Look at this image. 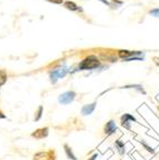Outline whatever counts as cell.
I'll return each instance as SVG.
<instances>
[{"label": "cell", "mask_w": 159, "mask_h": 160, "mask_svg": "<svg viewBox=\"0 0 159 160\" xmlns=\"http://www.w3.org/2000/svg\"><path fill=\"white\" fill-rule=\"evenodd\" d=\"M75 96H76V93H75L74 91H67V92H64V93H62L59 95L58 102L61 104L67 105V104H70L71 102L74 101Z\"/></svg>", "instance_id": "7a4b0ae2"}, {"label": "cell", "mask_w": 159, "mask_h": 160, "mask_svg": "<svg viewBox=\"0 0 159 160\" xmlns=\"http://www.w3.org/2000/svg\"><path fill=\"white\" fill-rule=\"evenodd\" d=\"M64 151H65V153H66V156H67V158H68V159L78 160L76 156H75L74 153H73V151H72V148H71L68 145H64Z\"/></svg>", "instance_id": "ba28073f"}, {"label": "cell", "mask_w": 159, "mask_h": 160, "mask_svg": "<svg viewBox=\"0 0 159 160\" xmlns=\"http://www.w3.org/2000/svg\"><path fill=\"white\" fill-rule=\"evenodd\" d=\"M46 1H49V2H52V4H55V5H62V4H64L63 0H46Z\"/></svg>", "instance_id": "ac0fdd59"}, {"label": "cell", "mask_w": 159, "mask_h": 160, "mask_svg": "<svg viewBox=\"0 0 159 160\" xmlns=\"http://www.w3.org/2000/svg\"><path fill=\"white\" fill-rule=\"evenodd\" d=\"M140 143H141V145H144V149H146V150H147L148 152H150V153H154V152H155V151H154V149H152L151 147H149V145H147V143H146V142H144V141H140Z\"/></svg>", "instance_id": "2e32d148"}, {"label": "cell", "mask_w": 159, "mask_h": 160, "mask_svg": "<svg viewBox=\"0 0 159 160\" xmlns=\"http://www.w3.org/2000/svg\"><path fill=\"white\" fill-rule=\"evenodd\" d=\"M123 121H128V122H130V121L137 122L136 118H134L133 116H131V114H129V113H126V114H123V116H121V122H123Z\"/></svg>", "instance_id": "8fae6325"}, {"label": "cell", "mask_w": 159, "mask_h": 160, "mask_svg": "<svg viewBox=\"0 0 159 160\" xmlns=\"http://www.w3.org/2000/svg\"><path fill=\"white\" fill-rule=\"evenodd\" d=\"M95 105H96V102H93L91 104L84 105L81 110L82 116H90V114H92L93 111H94V109H95Z\"/></svg>", "instance_id": "8992f818"}, {"label": "cell", "mask_w": 159, "mask_h": 160, "mask_svg": "<svg viewBox=\"0 0 159 160\" xmlns=\"http://www.w3.org/2000/svg\"><path fill=\"white\" fill-rule=\"evenodd\" d=\"M99 1H101L102 4H104V5H107V6H110V7H111V4H110L108 0H99Z\"/></svg>", "instance_id": "d6986e66"}, {"label": "cell", "mask_w": 159, "mask_h": 160, "mask_svg": "<svg viewBox=\"0 0 159 160\" xmlns=\"http://www.w3.org/2000/svg\"><path fill=\"white\" fill-rule=\"evenodd\" d=\"M149 15L152 16V17H156V18H159V8H154L149 11Z\"/></svg>", "instance_id": "9a60e30c"}, {"label": "cell", "mask_w": 159, "mask_h": 160, "mask_svg": "<svg viewBox=\"0 0 159 160\" xmlns=\"http://www.w3.org/2000/svg\"><path fill=\"white\" fill-rule=\"evenodd\" d=\"M136 55H141V52H131V51H127V49H120V51H118V56L120 58H123V60H127V58Z\"/></svg>", "instance_id": "5b68a950"}, {"label": "cell", "mask_w": 159, "mask_h": 160, "mask_svg": "<svg viewBox=\"0 0 159 160\" xmlns=\"http://www.w3.org/2000/svg\"><path fill=\"white\" fill-rule=\"evenodd\" d=\"M41 116H43V106H39L37 110V112H36V116H35V121H39L41 118Z\"/></svg>", "instance_id": "5bb4252c"}, {"label": "cell", "mask_w": 159, "mask_h": 160, "mask_svg": "<svg viewBox=\"0 0 159 160\" xmlns=\"http://www.w3.org/2000/svg\"><path fill=\"white\" fill-rule=\"evenodd\" d=\"M121 126L123 128L128 129V130H130V129H131V124H130V122H128V121H123V122H121Z\"/></svg>", "instance_id": "e0dca14e"}, {"label": "cell", "mask_w": 159, "mask_h": 160, "mask_svg": "<svg viewBox=\"0 0 159 160\" xmlns=\"http://www.w3.org/2000/svg\"><path fill=\"white\" fill-rule=\"evenodd\" d=\"M122 89H136V90H138V91H139L140 93L146 94L144 90L142 89V86H141V85H138V84H133V85H126V86H123Z\"/></svg>", "instance_id": "7c38bea8"}, {"label": "cell", "mask_w": 159, "mask_h": 160, "mask_svg": "<svg viewBox=\"0 0 159 160\" xmlns=\"http://www.w3.org/2000/svg\"><path fill=\"white\" fill-rule=\"evenodd\" d=\"M64 7L66 8L67 10H71V11H82V8H80L78 5L73 2V1H65L64 2Z\"/></svg>", "instance_id": "52a82bcc"}, {"label": "cell", "mask_w": 159, "mask_h": 160, "mask_svg": "<svg viewBox=\"0 0 159 160\" xmlns=\"http://www.w3.org/2000/svg\"><path fill=\"white\" fill-rule=\"evenodd\" d=\"M48 132H49V130H48V128H41V129H37V130H35L31 133V137L35 139H44L46 138L48 136Z\"/></svg>", "instance_id": "3957f363"}, {"label": "cell", "mask_w": 159, "mask_h": 160, "mask_svg": "<svg viewBox=\"0 0 159 160\" xmlns=\"http://www.w3.org/2000/svg\"><path fill=\"white\" fill-rule=\"evenodd\" d=\"M49 78H51V82H52L53 84H55V83L57 82V80L59 78V76H58V70H57V68L49 73Z\"/></svg>", "instance_id": "9c48e42d"}, {"label": "cell", "mask_w": 159, "mask_h": 160, "mask_svg": "<svg viewBox=\"0 0 159 160\" xmlns=\"http://www.w3.org/2000/svg\"><path fill=\"white\" fill-rule=\"evenodd\" d=\"M96 158H98V153H94V155H93L91 158H89V160H95Z\"/></svg>", "instance_id": "ffe728a7"}, {"label": "cell", "mask_w": 159, "mask_h": 160, "mask_svg": "<svg viewBox=\"0 0 159 160\" xmlns=\"http://www.w3.org/2000/svg\"><path fill=\"white\" fill-rule=\"evenodd\" d=\"M115 131H117L115 122L113 121V120H110V121L104 126V133L109 137V136H112L113 133H115Z\"/></svg>", "instance_id": "277c9868"}, {"label": "cell", "mask_w": 159, "mask_h": 160, "mask_svg": "<svg viewBox=\"0 0 159 160\" xmlns=\"http://www.w3.org/2000/svg\"><path fill=\"white\" fill-rule=\"evenodd\" d=\"M100 66V60L94 55H90L85 57L81 63L78 64V70L80 71H89V70H94Z\"/></svg>", "instance_id": "6da1fadb"}, {"label": "cell", "mask_w": 159, "mask_h": 160, "mask_svg": "<svg viewBox=\"0 0 159 160\" xmlns=\"http://www.w3.org/2000/svg\"><path fill=\"white\" fill-rule=\"evenodd\" d=\"M115 148L119 151L120 155H123L124 153V143L121 141V140H117L115 141Z\"/></svg>", "instance_id": "30bf717a"}, {"label": "cell", "mask_w": 159, "mask_h": 160, "mask_svg": "<svg viewBox=\"0 0 159 160\" xmlns=\"http://www.w3.org/2000/svg\"><path fill=\"white\" fill-rule=\"evenodd\" d=\"M0 119H6V114H4L2 111H0Z\"/></svg>", "instance_id": "44dd1931"}, {"label": "cell", "mask_w": 159, "mask_h": 160, "mask_svg": "<svg viewBox=\"0 0 159 160\" xmlns=\"http://www.w3.org/2000/svg\"><path fill=\"white\" fill-rule=\"evenodd\" d=\"M7 78H8L7 73L1 70V71H0V86H2L5 83L7 82Z\"/></svg>", "instance_id": "4fadbf2b"}]
</instances>
